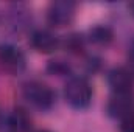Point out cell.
<instances>
[{
  "label": "cell",
  "instance_id": "13",
  "mask_svg": "<svg viewBox=\"0 0 134 132\" xmlns=\"http://www.w3.org/2000/svg\"><path fill=\"white\" fill-rule=\"evenodd\" d=\"M120 132H134V113L120 120Z\"/></svg>",
  "mask_w": 134,
  "mask_h": 132
},
{
  "label": "cell",
  "instance_id": "16",
  "mask_svg": "<svg viewBox=\"0 0 134 132\" xmlns=\"http://www.w3.org/2000/svg\"><path fill=\"white\" fill-rule=\"evenodd\" d=\"M128 8H130V11H131V14L134 16V2H131V3L128 5Z\"/></svg>",
  "mask_w": 134,
  "mask_h": 132
},
{
  "label": "cell",
  "instance_id": "7",
  "mask_svg": "<svg viewBox=\"0 0 134 132\" xmlns=\"http://www.w3.org/2000/svg\"><path fill=\"white\" fill-rule=\"evenodd\" d=\"M106 112L112 118L123 120L125 117L134 113V104L131 95H112L108 104H106Z\"/></svg>",
  "mask_w": 134,
  "mask_h": 132
},
{
  "label": "cell",
  "instance_id": "11",
  "mask_svg": "<svg viewBox=\"0 0 134 132\" xmlns=\"http://www.w3.org/2000/svg\"><path fill=\"white\" fill-rule=\"evenodd\" d=\"M64 48L73 55H81L84 50V37L78 33L69 34L64 40Z\"/></svg>",
  "mask_w": 134,
  "mask_h": 132
},
{
  "label": "cell",
  "instance_id": "8",
  "mask_svg": "<svg viewBox=\"0 0 134 132\" xmlns=\"http://www.w3.org/2000/svg\"><path fill=\"white\" fill-rule=\"evenodd\" d=\"M8 129L11 132H28L31 129V118L27 113L25 109L22 107H16L8 117H6V123Z\"/></svg>",
  "mask_w": 134,
  "mask_h": 132
},
{
  "label": "cell",
  "instance_id": "15",
  "mask_svg": "<svg viewBox=\"0 0 134 132\" xmlns=\"http://www.w3.org/2000/svg\"><path fill=\"white\" fill-rule=\"evenodd\" d=\"M5 123H6V117L3 115V112H2V109H0V129L5 126Z\"/></svg>",
  "mask_w": 134,
  "mask_h": 132
},
{
  "label": "cell",
  "instance_id": "4",
  "mask_svg": "<svg viewBox=\"0 0 134 132\" xmlns=\"http://www.w3.org/2000/svg\"><path fill=\"white\" fill-rule=\"evenodd\" d=\"M0 67L11 75H19L27 67V58L16 45L3 44L0 45Z\"/></svg>",
  "mask_w": 134,
  "mask_h": 132
},
{
  "label": "cell",
  "instance_id": "17",
  "mask_svg": "<svg viewBox=\"0 0 134 132\" xmlns=\"http://www.w3.org/2000/svg\"><path fill=\"white\" fill-rule=\"evenodd\" d=\"M37 132H50V131H37Z\"/></svg>",
  "mask_w": 134,
  "mask_h": 132
},
{
  "label": "cell",
  "instance_id": "10",
  "mask_svg": "<svg viewBox=\"0 0 134 132\" xmlns=\"http://www.w3.org/2000/svg\"><path fill=\"white\" fill-rule=\"evenodd\" d=\"M9 22H11V27L17 31L25 30L28 27V22H30L28 9L24 5H14L13 9L9 11Z\"/></svg>",
  "mask_w": 134,
  "mask_h": 132
},
{
  "label": "cell",
  "instance_id": "12",
  "mask_svg": "<svg viewBox=\"0 0 134 132\" xmlns=\"http://www.w3.org/2000/svg\"><path fill=\"white\" fill-rule=\"evenodd\" d=\"M70 71H72L70 65L63 59H53L47 64V73L53 76H67L70 75Z\"/></svg>",
  "mask_w": 134,
  "mask_h": 132
},
{
  "label": "cell",
  "instance_id": "5",
  "mask_svg": "<svg viewBox=\"0 0 134 132\" xmlns=\"http://www.w3.org/2000/svg\"><path fill=\"white\" fill-rule=\"evenodd\" d=\"M106 82L112 93L115 95H131L134 87V76L126 70V67H115L108 71Z\"/></svg>",
  "mask_w": 134,
  "mask_h": 132
},
{
  "label": "cell",
  "instance_id": "6",
  "mask_svg": "<svg viewBox=\"0 0 134 132\" xmlns=\"http://www.w3.org/2000/svg\"><path fill=\"white\" fill-rule=\"evenodd\" d=\"M30 45L33 47L36 51H39L42 55H50V53L58 50L61 42H59V37L53 31L41 28V30H36V31L31 33V36H30Z\"/></svg>",
  "mask_w": 134,
  "mask_h": 132
},
{
  "label": "cell",
  "instance_id": "2",
  "mask_svg": "<svg viewBox=\"0 0 134 132\" xmlns=\"http://www.w3.org/2000/svg\"><path fill=\"white\" fill-rule=\"evenodd\" d=\"M22 97L37 110H50L55 104L56 93L45 82L31 79L22 84Z\"/></svg>",
  "mask_w": 134,
  "mask_h": 132
},
{
  "label": "cell",
  "instance_id": "3",
  "mask_svg": "<svg viewBox=\"0 0 134 132\" xmlns=\"http://www.w3.org/2000/svg\"><path fill=\"white\" fill-rule=\"evenodd\" d=\"M76 3L72 0H55L48 5L45 17L47 23L53 28H64L69 27L75 19Z\"/></svg>",
  "mask_w": 134,
  "mask_h": 132
},
{
  "label": "cell",
  "instance_id": "9",
  "mask_svg": "<svg viewBox=\"0 0 134 132\" xmlns=\"http://www.w3.org/2000/svg\"><path fill=\"white\" fill-rule=\"evenodd\" d=\"M87 37H89V40L94 45L106 47V45H109L114 40V31L108 25H95V27H92L89 30Z\"/></svg>",
  "mask_w": 134,
  "mask_h": 132
},
{
  "label": "cell",
  "instance_id": "1",
  "mask_svg": "<svg viewBox=\"0 0 134 132\" xmlns=\"http://www.w3.org/2000/svg\"><path fill=\"white\" fill-rule=\"evenodd\" d=\"M92 86L83 76H70L64 86V99L73 109H86L92 101Z\"/></svg>",
  "mask_w": 134,
  "mask_h": 132
},
{
  "label": "cell",
  "instance_id": "14",
  "mask_svg": "<svg viewBox=\"0 0 134 132\" xmlns=\"http://www.w3.org/2000/svg\"><path fill=\"white\" fill-rule=\"evenodd\" d=\"M126 70L134 76V42L131 44L130 50H128V56H126Z\"/></svg>",
  "mask_w": 134,
  "mask_h": 132
}]
</instances>
